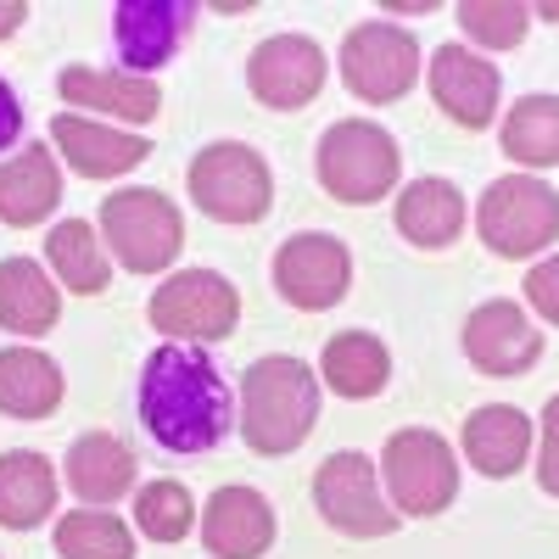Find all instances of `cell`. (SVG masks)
Masks as SVG:
<instances>
[{
	"mask_svg": "<svg viewBox=\"0 0 559 559\" xmlns=\"http://www.w3.org/2000/svg\"><path fill=\"white\" fill-rule=\"evenodd\" d=\"M140 419L157 437V448L207 453L236 426V397L202 347L163 342L140 369Z\"/></svg>",
	"mask_w": 559,
	"mask_h": 559,
	"instance_id": "6da1fadb",
	"label": "cell"
},
{
	"mask_svg": "<svg viewBox=\"0 0 559 559\" xmlns=\"http://www.w3.org/2000/svg\"><path fill=\"white\" fill-rule=\"evenodd\" d=\"M319 419V376L292 358L269 353L241 376V437L252 453H297Z\"/></svg>",
	"mask_w": 559,
	"mask_h": 559,
	"instance_id": "7a4b0ae2",
	"label": "cell"
},
{
	"mask_svg": "<svg viewBox=\"0 0 559 559\" xmlns=\"http://www.w3.org/2000/svg\"><path fill=\"white\" fill-rule=\"evenodd\" d=\"M319 185L331 191L342 207H364V202H381L392 197V185L403 174V157H397V140L369 123V118H342L324 129L319 140Z\"/></svg>",
	"mask_w": 559,
	"mask_h": 559,
	"instance_id": "3957f363",
	"label": "cell"
},
{
	"mask_svg": "<svg viewBox=\"0 0 559 559\" xmlns=\"http://www.w3.org/2000/svg\"><path fill=\"white\" fill-rule=\"evenodd\" d=\"M476 229L498 258H537L559 241V191L537 174L492 179L476 207Z\"/></svg>",
	"mask_w": 559,
	"mask_h": 559,
	"instance_id": "277c9868",
	"label": "cell"
},
{
	"mask_svg": "<svg viewBox=\"0 0 559 559\" xmlns=\"http://www.w3.org/2000/svg\"><path fill=\"white\" fill-rule=\"evenodd\" d=\"M191 202L218 224H258L274 207V174L241 140H213L191 157Z\"/></svg>",
	"mask_w": 559,
	"mask_h": 559,
	"instance_id": "5b68a950",
	"label": "cell"
},
{
	"mask_svg": "<svg viewBox=\"0 0 559 559\" xmlns=\"http://www.w3.org/2000/svg\"><path fill=\"white\" fill-rule=\"evenodd\" d=\"M376 471H381V481L392 492V509L397 515H414V521L419 515H442V509L459 498V459L426 426L386 437V453H381Z\"/></svg>",
	"mask_w": 559,
	"mask_h": 559,
	"instance_id": "8992f818",
	"label": "cell"
},
{
	"mask_svg": "<svg viewBox=\"0 0 559 559\" xmlns=\"http://www.w3.org/2000/svg\"><path fill=\"white\" fill-rule=\"evenodd\" d=\"M241 319V292L229 286L218 269H179L152 292V324L157 336L202 347V342H224Z\"/></svg>",
	"mask_w": 559,
	"mask_h": 559,
	"instance_id": "52a82bcc",
	"label": "cell"
},
{
	"mask_svg": "<svg viewBox=\"0 0 559 559\" xmlns=\"http://www.w3.org/2000/svg\"><path fill=\"white\" fill-rule=\"evenodd\" d=\"M102 236L129 274H157L185 247V218L163 191H118L102 202Z\"/></svg>",
	"mask_w": 559,
	"mask_h": 559,
	"instance_id": "ba28073f",
	"label": "cell"
},
{
	"mask_svg": "<svg viewBox=\"0 0 559 559\" xmlns=\"http://www.w3.org/2000/svg\"><path fill=\"white\" fill-rule=\"evenodd\" d=\"M336 68L358 102H369V107L403 102L419 79V39L397 23H358L342 39Z\"/></svg>",
	"mask_w": 559,
	"mask_h": 559,
	"instance_id": "9c48e42d",
	"label": "cell"
},
{
	"mask_svg": "<svg viewBox=\"0 0 559 559\" xmlns=\"http://www.w3.org/2000/svg\"><path fill=\"white\" fill-rule=\"evenodd\" d=\"M313 503L342 537H392L403 515L386 503L381 476L364 453H331L313 471Z\"/></svg>",
	"mask_w": 559,
	"mask_h": 559,
	"instance_id": "30bf717a",
	"label": "cell"
},
{
	"mask_svg": "<svg viewBox=\"0 0 559 559\" xmlns=\"http://www.w3.org/2000/svg\"><path fill=\"white\" fill-rule=\"evenodd\" d=\"M347 280H353V258L336 236H319V229H302L286 247L274 252V286L292 308L302 313H324L347 297Z\"/></svg>",
	"mask_w": 559,
	"mask_h": 559,
	"instance_id": "8fae6325",
	"label": "cell"
},
{
	"mask_svg": "<svg viewBox=\"0 0 559 559\" xmlns=\"http://www.w3.org/2000/svg\"><path fill=\"white\" fill-rule=\"evenodd\" d=\"M191 0H123V7H112V45L123 68L152 79V68H168L179 57V45L191 39Z\"/></svg>",
	"mask_w": 559,
	"mask_h": 559,
	"instance_id": "7c38bea8",
	"label": "cell"
},
{
	"mask_svg": "<svg viewBox=\"0 0 559 559\" xmlns=\"http://www.w3.org/2000/svg\"><path fill=\"white\" fill-rule=\"evenodd\" d=\"M247 90L274 112H297L324 90V51L308 34H274L247 57Z\"/></svg>",
	"mask_w": 559,
	"mask_h": 559,
	"instance_id": "4fadbf2b",
	"label": "cell"
},
{
	"mask_svg": "<svg viewBox=\"0 0 559 559\" xmlns=\"http://www.w3.org/2000/svg\"><path fill=\"white\" fill-rule=\"evenodd\" d=\"M464 358H471L481 376H521L543 358V336L526 319V308L515 302H481L464 319Z\"/></svg>",
	"mask_w": 559,
	"mask_h": 559,
	"instance_id": "5bb4252c",
	"label": "cell"
},
{
	"mask_svg": "<svg viewBox=\"0 0 559 559\" xmlns=\"http://www.w3.org/2000/svg\"><path fill=\"white\" fill-rule=\"evenodd\" d=\"M426 79H431L437 107L453 123H464V129H487L492 123L503 79H498V68L487 57L464 51V45H442V51L431 57V68H426Z\"/></svg>",
	"mask_w": 559,
	"mask_h": 559,
	"instance_id": "9a60e30c",
	"label": "cell"
},
{
	"mask_svg": "<svg viewBox=\"0 0 559 559\" xmlns=\"http://www.w3.org/2000/svg\"><path fill=\"white\" fill-rule=\"evenodd\" d=\"M202 543L218 559H263L274 548V509L258 487H218L202 509Z\"/></svg>",
	"mask_w": 559,
	"mask_h": 559,
	"instance_id": "2e32d148",
	"label": "cell"
},
{
	"mask_svg": "<svg viewBox=\"0 0 559 559\" xmlns=\"http://www.w3.org/2000/svg\"><path fill=\"white\" fill-rule=\"evenodd\" d=\"M51 134H57L68 168L84 174V179H118V174H129L152 157L146 134H129V129H112L102 118H79V112H62L51 123Z\"/></svg>",
	"mask_w": 559,
	"mask_h": 559,
	"instance_id": "e0dca14e",
	"label": "cell"
},
{
	"mask_svg": "<svg viewBox=\"0 0 559 559\" xmlns=\"http://www.w3.org/2000/svg\"><path fill=\"white\" fill-rule=\"evenodd\" d=\"M62 102L79 112H107L123 123H152L163 112V90L157 79H140V73H102V68H62L57 79Z\"/></svg>",
	"mask_w": 559,
	"mask_h": 559,
	"instance_id": "ac0fdd59",
	"label": "cell"
},
{
	"mask_svg": "<svg viewBox=\"0 0 559 559\" xmlns=\"http://www.w3.org/2000/svg\"><path fill=\"white\" fill-rule=\"evenodd\" d=\"M62 202V168L51 146H23L12 163H0V224L34 229Z\"/></svg>",
	"mask_w": 559,
	"mask_h": 559,
	"instance_id": "d6986e66",
	"label": "cell"
},
{
	"mask_svg": "<svg viewBox=\"0 0 559 559\" xmlns=\"http://www.w3.org/2000/svg\"><path fill=\"white\" fill-rule=\"evenodd\" d=\"M51 515H57V464L34 448L0 453V526L34 532Z\"/></svg>",
	"mask_w": 559,
	"mask_h": 559,
	"instance_id": "ffe728a7",
	"label": "cell"
},
{
	"mask_svg": "<svg viewBox=\"0 0 559 559\" xmlns=\"http://www.w3.org/2000/svg\"><path fill=\"white\" fill-rule=\"evenodd\" d=\"M532 453V419L509 403H487L464 419V459L476 464L481 476L492 481H509L526 464Z\"/></svg>",
	"mask_w": 559,
	"mask_h": 559,
	"instance_id": "44dd1931",
	"label": "cell"
},
{
	"mask_svg": "<svg viewBox=\"0 0 559 559\" xmlns=\"http://www.w3.org/2000/svg\"><path fill=\"white\" fill-rule=\"evenodd\" d=\"M62 476H68V487L90 503V509H107V503H118L123 492H134V453H129V442H118V437H107V431H90V437H79L73 448H68V459H62Z\"/></svg>",
	"mask_w": 559,
	"mask_h": 559,
	"instance_id": "7402d4cb",
	"label": "cell"
},
{
	"mask_svg": "<svg viewBox=\"0 0 559 559\" xmlns=\"http://www.w3.org/2000/svg\"><path fill=\"white\" fill-rule=\"evenodd\" d=\"M62 319V292L34 258H7L0 263V324L12 336H45Z\"/></svg>",
	"mask_w": 559,
	"mask_h": 559,
	"instance_id": "603a6c76",
	"label": "cell"
},
{
	"mask_svg": "<svg viewBox=\"0 0 559 559\" xmlns=\"http://www.w3.org/2000/svg\"><path fill=\"white\" fill-rule=\"evenodd\" d=\"M392 218H397L403 241L437 252V247H453L464 236V197L448 179H414V185H403Z\"/></svg>",
	"mask_w": 559,
	"mask_h": 559,
	"instance_id": "cb8c5ba5",
	"label": "cell"
},
{
	"mask_svg": "<svg viewBox=\"0 0 559 559\" xmlns=\"http://www.w3.org/2000/svg\"><path fill=\"white\" fill-rule=\"evenodd\" d=\"M62 369L39 347H7L0 353V414L12 419H51L62 408Z\"/></svg>",
	"mask_w": 559,
	"mask_h": 559,
	"instance_id": "d4e9b609",
	"label": "cell"
},
{
	"mask_svg": "<svg viewBox=\"0 0 559 559\" xmlns=\"http://www.w3.org/2000/svg\"><path fill=\"white\" fill-rule=\"evenodd\" d=\"M324 386H331L336 397H381V386L392 381V353L381 336L369 331H342L331 336V347H324V364H319Z\"/></svg>",
	"mask_w": 559,
	"mask_h": 559,
	"instance_id": "484cf974",
	"label": "cell"
},
{
	"mask_svg": "<svg viewBox=\"0 0 559 559\" xmlns=\"http://www.w3.org/2000/svg\"><path fill=\"white\" fill-rule=\"evenodd\" d=\"M45 263H51L57 280L68 292H79V297H102L107 280H112L107 247H102V236L84 218H62L51 236H45Z\"/></svg>",
	"mask_w": 559,
	"mask_h": 559,
	"instance_id": "4316f807",
	"label": "cell"
},
{
	"mask_svg": "<svg viewBox=\"0 0 559 559\" xmlns=\"http://www.w3.org/2000/svg\"><path fill=\"white\" fill-rule=\"evenodd\" d=\"M503 157L521 168L559 163V96H521L503 112Z\"/></svg>",
	"mask_w": 559,
	"mask_h": 559,
	"instance_id": "83f0119b",
	"label": "cell"
},
{
	"mask_svg": "<svg viewBox=\"0 0 559 559\" xmlns=\"http://www.w3.org/2000/svg\"><path fill=\"white\" fill-rule=\"evenodd\" d=\"M62 559H134V532L107 509H73L57 521Z\"/></svg>",
	"mask_w": 559,
	"mask_h": 559,
	"instance_id": "f1b7e54d",
	"label": "cell"
},
{
	"mask_svg": "<svg viewBox=\"0 0 559 559\" xmlns=\"http://www.w3.org/2000/svg\"><path fill=\"white\" fill-rule=\"evenodd\" d=\"M191 521H197V503L179 481H146L134 492V526L146 532V543H179L191 537Z\"/></svg>",
	"mask_w": 559,
	"mask_h": 559,
	"instance_id": "f546056e",
	"label": "cell"
},
{
	"mask_svg": "<svg viewBox=\"0 0 559 559\" xmlns=\"http://www.w3.org/2000/svg\"><path fill=\"white\" fill-rule=\"evenodd\" d=\"M459 23L476 45H487V51H515L532 28V12L515 7V0H464Z\"/></svg>",
	"mask_w": 559,
	"mask_h": 559,
	"instance_id": "4dcf8cb0",
	"label": "cell"
},
{
	"mask_svg": "<svg viewBox=\"0 0 559 559\" xmlns=\"http://www.w3.org/2000/svg\"><path fill=\"white\" fill-rule=\"evenodd\" d=\"M537 487L548 498H559V397H548L543 408V448H537Z\"/></svg>",
	"mask_w": 559,
	"mask_h": 559,
	"instance_id": "1f68e13d",
	"label": "cell"
},
{
	"mask_svg": "<svg viewBox=\"0 0 559 559\" xmlns=\"http://www.w3.org/2000/svg\"><path fill=\"white\" fill-rule=\"evenodd\" d=\"M526 302H532L548 324H559V252H548V258L526 274Z\"/></svg>",
	"mask_w": 559,
	"mask_h": 559,
	"instance_id": "d6a6232c",
	"label": "cell"
},
{
	"mask_svg": "<svg viewBox=\"0 0 559 559\" xmlns=\"http://www.w3.org/2000/svg\"><path fill=\"white\" fill-rule=\"evenodd\" d=\"M17 134H23V107H17V96H12V84L0 79V152H7Z\"/></svg>",
	"mask_w": 559,
	"mask_h": 559,
	"instance_id": "836d02e7",
	"label": "cell"
},
{
	"mask_svg": "<svg viewBox=\"0 0 559 559\" xmlns=\"http://www.w3.org/2000/svg\"><path fill=\"white\" fill-rule=\"evenodd\" d=\"M23 23H28V7H23V0H0V39L17 34Z\"/></svg>",
	"mask_w": 559,
	"mask_h": 559,
	"instance_id": "e575fe53",
	"label": "cell"
},
{
	"mask_svg": "<svg viewBox=\"0 0 559 559\" xmlns=\"http://www.w3.org/2000/svg\"><path fill=\"white\" fill-rule=\"evenodd\" d=\"M537 12H543V17H548V23H559V7H537Z\"/></svg>",
	"mask_w": 559,
	"mask_h": 559,
	"instance_id": "d590c367",
	"label": "cell"
}]
</instances>
